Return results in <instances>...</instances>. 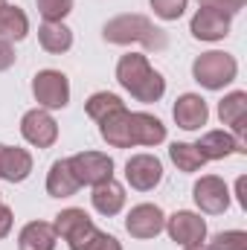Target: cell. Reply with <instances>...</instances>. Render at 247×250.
Here are the masks:
<instances>
[{
    "instance_id": "6da1fadb",
    "label": "cell",
    "mask_w": 247,
    "mask_h": 250,
    "mask_svg": "<svg viewBox=\"0 0 247 250\" xmlns=\"http://www.w3.org/2000/svg\"><path fill=\"white\" fill-rule=\"evenodd\" d=\"M117 82L137 99V102H157L166 93V79L148 64L145 56L128 53L117 62Z\"/></svg>"
},
{
    "instance_id": "7a4b0ae2",
    "label": "cell",
    "mask_w": 247,
    "mask_h": 250,
    "mask_svg": "<svg viewBox=\"0 0 247 250\" xmlns=\"http://www.w3.org/2000/svg\"><path fill=\"white\" fill-rule=\"evenodd\" d=\"M102 38L108 44H143L145 50H166L169 38L160 26H154L145 15H117L102 26Z\"/></svg>"
},
{
    "instance_id": "3957f363",
    "label": "cell",
    "mask_w": 247,
    "mask_h": 250,
    "mask_svg": "<svg viewBox=\"0 0 247 250\" xmlns=\"http://www.w3.org/2000/svg\"><path fill=\"white\" fill-rule=\"evenodd\" d=\"M236 73H239V64L230 53H204L192 62V79L206 87V90H221L227 87L230 82H236Z\"/></svg>"
},
{
    "instance_id": "277c9868",
    "label": "cell",
    "mask_w": 247,
    "mask_h": 250,
    "mask_svg": "<svg viewBox=\"0 0 247 250\" xmlns=\"http://www.w3.org/2000/svg\"><path fill=\"white\" fill-rule=\"evenodd\" d=\"M67 166H70L73 178L79 181V187H96V184L114 178V160L102 151H79V154L67 157Z\"/></svg>"
},
{
    "instance_id": "5b68a950",
    "label": "cell",
    "mask_w": 247,
    "mask_h": 250,
    "mask_svg": "<svg viewBox=\"0 0 247 250\" xmlns=\"http://www.w3.org/2000/svg\"><path fill=\"white\" fill-rule=\"evenodd\" d=\"M32 96L44 111L67 108L70 102V82L62 70H41L32 79Z\"/></svg>"
},
{
    "instance_id": "8992f818",
    "label": "cell",
    "mask_w": 247,
    "mask_h": 250,
    "mask_svg": "<svg viewBox=\"0 0 247 250\" xmlns=\"http://www.w3.org/2000/svg\"><path fill=\"white\" fill-rule=\"evenodd\" d=\"M192 198H195L198 209L206 212V215H221L230 207V189H227V184L218 175H204L192 187Z\"/></svg>"
},
{
    "instance_id": "52a82bcc",
    "label": "cell",
    "mask_w": 247,
    "mask_h": 250,
    "mask_svg": "<svg viewBox=\"0 0 247 250\" xmlns=\"http://www.w3.org/2000/svg\"><path fill=\"white\" fill-rule=\"evenodd\" d=\"M163 227H166V215H163V209H160L157 204H137V207H131V212H128V218H125L128 236L143 239V242L160 236Z\"/></svg>"
},
{
    "instance_id": "ba28073f",
    "label": "cell",
    "mask_w": 247,
    "mask_h": 250,
    "mask_svg": "<svg viewBox=\"0 0 247 250\" xmlns=\"http://www.w3.org/2000/svg\"><path fill=\"white\" fill-rule=\"evenodd\" d=\"M21 134H23V140L32 143L35 148H50V146H56V140H59V123H56L44 108H32V111H26L23 120H21Z\"/></svg>"
},
{
    "instance_id": "9c48e42d",
    "label": "cell",
    "mask_w": 247,
    "mask_h": 250,
    "mask_svg": "<svg viewBox=\"0 0 247 250\" xmlns=\"http://www.w3.org/2000/svg\"><path fill=\"white\" fill-rule=\"evenodd\" d=\"M125 181L137 192H151L163 181V163L154 154H134L125 163Z\"/></svg>"
},
{
    "instance_id": "30bf717a",
    "label": "cell",
    "mask_w": 247,
    "mask_h": 250,
    "mask_svg": "<svg viewBox=\"0 0 247 250\" xmlns=\"http://www.w3.org/2000/svg\"><path fill=\"white\" fill-rule=\"evenodd\" d=\"M99 134L114 148H131V146H137V137H134V114L125 111V105L117 108V111H111L108 117L99 120Z\"/></svg>"
},
{
    "instance_id": "8fae6325",
    "label": "cell",
    "mask_w": 247,
    "mask_h": 250,
    "mask_svg": "<svg viewBox=\"0 0 247 250\" xmlns=\"http://www.w3.org/2000/svg\"><path fill=\"white\" fill-rule=\"evenodd\" d=\"M163 230H169L172 242H178L181 248H192V245H201V242L206 239V221H204L201 215L189 212V209H181V212L169 215V218H166V227H163Z\"/></svg>"
},
{
    "instance_id": "7c38bea8",
    "label": "cell",
    "mask_w": 247,
    "mask_h": 250,
    "mask_svg": "<svg viewBox=\"0 0 247 250\" xmlns=\"http://www.w3.org/2000/svg\"><path fill=\"white\" fill-rule=\"evenodd\" d=\"M189 32L198 41H221L230 35V15H221L215 9H198L189 23Z\"/></svg>"
},
{
    "instance_id": "4fadbf2b",
    "label": "cell",
    "mask_w": 247,
    "mask_h": 250,
    "mask_svg": "<svg viewBox=\"0 0 247 250\" xmlns=\"http://www.w3.org/2000/svg\"><path fill=\"white\" fill-rule=\"evenodd\" d=\"M172 117H175V123L181 125L184 131H198L201 125H206V120H209V108H206V102L198 93H184V96L175 99Z\"/></svg>"
},
{
    "instance_id": "5bb4252c",
    "label": "cell",
    "mask_w": 247,
    "mask_h": 250,
    "mask_svg": "<svg viewBox=\"0 0 247 250\" xmlns=\"http://www.w3.org/2000/svg\"><path fill=\"white\" fill-rule=\"evenodd\" d=\"M195 146L201 148V154H204L206 160H224V157H230V154H245L247 151L245 140H236V137L227 134V131H206Z\"/></svg>"
},
{
    "instance_id": "9a60e30c",
    "label": "cell",
    "mask_w": 247,
    "mask_h": 250,
    "mask_svg": "<svg viewBox=\"0 0 247 250\" xmlns=\"http://www.w3.org/2000/svg\"><path fill=\"white\" fill-rule=\"evenodd\" d=\"M32 175V154L26 148H12L0 143V178L9 184H21Z\"/></svg>"
},
{
    "instance_id": "2e32d148",
    "label": "cell",
    "mask_w": 247,
    "mask_h": 250,
    "mask_svg": "<svg viewBox=\"0 0 247 250\" xmlns=\"http://www.w3.org/2000/svg\"><path fill=\"white\" fill-rule=\"evenodd\" d=\"M218 120L236 131V140H245V131H247V93L245 90H233V93H227L218 102Z\"/></svg>"
},
{
    "instance_id": "e0dca14e",
    "label": "cell",
    "mask_w": 247,
    "mask_h": 250,
    "mask_svg": "<svg viewBox=\"0 0 247 250\" xmlns=\"http://www.w3.org/2000/svg\"><path fill=\"white\" fill-rule=\"evenodd\" d=\"M90 204H93V209L99 212V215H117L120 209L125 207V189L123 184H117L114 178L111 181H102V184H96L93 187V195H90Z\"/></svg>"
},
{
    "instance_id": "ac0fdd59",
    "label": "cell",
    "mask_w": 247,
    "mask_h": 250,
    "mask_svg": "<svg viewBox=\"0 0 247 250\" xmlns=\"http://www.w3.org/2000/svg\"><path fill=\"white\" fill-rule=\"evenodd\" d=\"M56 230L47 221H29L21 236H18V250H56Z\"/></svg>"
},
{
    "instance_id": "d6986e66",
    "label": "cell",
    "mask_w": 247,
    "mask_h": 250,
    "mask_svg": "<svg viewBox=\"0 0 247 250\" xmlns=\"http://www.w3.org/2000/svg\"><path fill=\"white\" fill-rule=\"evenodd\" d=\"M29 32V18L21 6L0 3V38L3 41H23Z\"/></svg>"
},
{
    "instance_id": "ffe728a7",
    "label": "cell",
    "mask_w": 247,
    "mask_h": 250,
    "mask_svg": "<svg viewBox=\"0 0 247 250\" xmlns=\"http://www.w3.org/2000/svg\"><path fill=\"white\" fill-rule=\"evenodd\" d=\"M47 192L53 198H70V195L79 192V181L73 178V172L67 166V157L64 160H56L50 166V172H47Z\"/></svg>"
},
{
    "instance_id": "44dd1931",
    "label": "cell",
    "mask_w": 247,
    "mask_h": 250,
    "mask_svg": "<svg viewBox=\"0 0 247 250\" xmlns=\"http://www.w3.org/2000/svg\"><path fill=\"white\" fill-rule=\"evenodd\" d=\"M38 44H41L47 53L62 56V53H67V50L73 47V32H70V26H64L62 21H59V23H47V21H44V26L38 29Z\"/></svg>"
},
{
    "instance_id": "7402d4cb",
    "label": "cell",
    "mask_w": 247,
    "mask_h": 250,
    "mask_svg": "<svg viewBox=\"0 0 247 250\" xmlns=\"http://www.w3.org/2000/svg\"><path fill=\"white\" fill-rule=\"evenodd\" d=\"M90 224H93V221H90V215H87L84 209L70 207V209H62V212L56 215L53 230H56V236H62L64 242H70V239H76L82 230H87Z\"/></svg>"
},
{
    "instance_id": "603a6c76",
    "label": "cell",
    "mask_w": 247,
    "mask_h": 250,
    "mask_svg": "<svg viewBox=\"0 0 247 250\" xmlns=\"http://www.w3.org/2000/svg\"><path fill=\"white\" fill-rule=\"evenodd\" d=\"M134 137L137 146H160L166 140V125L151 114H134Z\"/></svg>"
},
{
    "instance_id": "cb8c5ba5",
    "label": "cell",
    "mask_w": 247,
    "mask_h": 250,
    "mask_svg": "<svg viewBox=\"0 0 247 250\" xmlns=\"http://www.w3.org/2000/svg\"><path fill=\"white\" fill-rule=\"evenodd\" d=\"M67 245H70V250H123V245L111 233H102L93 224L87 230H82L76 239H70Z\"/></svg>"
},
{
    "instance_id": "d4e9b609",
    "label": "cell",
    "mask_w": 247,
    "mask_h": 250,
    "mask_svg": "<svg viewBox=\"0 0 247 250\" xmlns=\"http://www.w3.org/2000/svg\"><path fill=\"white\" fill-rule=\"evenodd\" d=\"M169 157H172V163H175L181 172H198V169H204V163H206V157L201 154V148H198L195 143H172Z\"/></svg>"
},
{
    "instance_id": "484cf974",
    "label": "cell",
    "mask_w": 247,
    "mask_h": 250,
    "mask_svg": "<svg viewBox=\"0 0 247 250\" xmlns=\"http://www.w3.org/2000/svg\"><path fill=\"white\" fill-rule=\"evenodd\" d=\"M87 117L93 120V123H99L102 117H108L111 111H117V108H123V99L117 96V93H108V90H99V93H93L90 99H87Z\"/></svg>"
},
{
    "instance_id": "4316f807",
    "label": "cell",
    "mask_w": 247,
    "mask_h": 250,
    "mask_svg": "<svg viewBox=\"0 0 247 250\" xmlns=\"http://www.w3.org/2000/svg\"><path fill=\"white\" fill-rule=\"evenodd\" d=\"M35 3H38V12L47 23H59L73 12V0H35Z\"/></svg>"
},
{
    "instance_id": "83f0119b",
    "label": "cell",
    "mask_w": 247,
    "mask_h": 250,
    "mask_svg": "<svg viewBox=\"0 0 247 250\" xmlns=\"http://www.w3.org/2000/svg\"><path fill=\"white\" fill-rule=\"evenodd\" d=\"M212 250H247V233L245 230H224L212 236Z\"/></svg>"
},
{
    "instance_id": "f1b7e54d",
    "label": "cell",
    "mask_w": 247,
    "mask_h": 250,
    "mask_svg": "<svg viewBox=\"0 0 247 250\" xmlns=\"http://www.w3.org/2000/svg\"><path fill=\"white\" fill-rule=\"evenodd\" d=\"M148 3H151V9H154L157 18H163V21H178L186 12V3H189V0H148Z\"/></svg>"
},
{
    "instance_id": "f546056e",
    "label": "cell",
    "mask_w": 247,
    "mask_h": 250,
    "mask_svg": "<svg viewBox=\"0 0 247 250\" xmlns=\"http://www.w3.org/2000/svg\"><path fill=\"white\" fill-rule=\"evenodd\" d=\"M247 0H198V6L201 9H215V12H221V15H239L242 9H245Z\"/></svg>"
},
{
    "instance_id": "4dcf8cb0",
    "label": "cell",
    "mask_w": 247,
    "mask_h": 250,
    "mask_svg": "<svg viewBox=\"0 0 247 250\" xmlns=\"http://www.w3.org/2000/svg\"><path fill=\"white\" fill-rule=\"evenodd\" d=\"M12 64H15V47H12V41H3L0 38V73L9 70Z\"/></svg>"
},
{
    "instance_id": "1f68e13d",
    "label": "cell",
    "mask_w": 247,
    "mask_h": 250,
    "mask_svg": "<svg viewBox=\"0 0 247 250\" xmlns=\"http://www.w3.org/2000/svg\"><path fill=\"white\" fill-rule=\"evenodd\" d=\"M12 224H15V215H12V209L0 204V239H6V236H9Z\"/></svg>"
},
{
    "instance_id": "d6a6232c",
    "label": "cell",
    "mask_w": 247,
    "mask_h": 250,
    "mask_svg": "<svg viewBox=\"0 0 247 250\" xmlns=\"http://www.w3.org/2000/svg\"><path fill=\"white\" fill-rule=\"evenodd\" d=\"M245 189H247V178H239V181H236V195H239V204L247 209V195H245Z\"/></svg>"
},
{
    "instance_id": "836d02e7",
    "label": "cell",
    "mask_w": 247,
    "mask_h": 250,
    "mask_svg": "<svg viewBox=\"0 0 247 250\" xmlns=\"http://www.w3.org/2000/svg\"><path fill=\"white\" fill-rule=\"evenodd\" d=\"M186 250H212L209 245H192V248H186Z\"/></svg>"
}]
</instances>
